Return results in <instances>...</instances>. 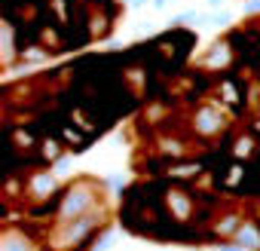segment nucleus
<instances>
[{
    "label": "nucleus",
    "instance_id": "nucleus-1",
    "mask_svg": "<svg viewBox=\"0 0 260 251\" xmlns=\"http://www.w3.org/2000/svg\"><path fill=\"white\" fill-rule=\"evenodd\" d=\"M95 208H98V190H95V184H92V181H77V184L68 190V196L61 199L58 224H68V221H74V217H83V214H89V211H95Z\"/></svg>",
    "mask_w": 260,
    "mask_h": 251
},
{
    "label": "nucleus",
    "instance_id": "nucleus-2",
    "mask_svg": "<svg viewBox=\"0 0 260 251\" xmlns=\"http://www.w3.org/2000/svg\"><path fill=\"white\" fill-rule=\"evenodd\" d=\"M98 221H101V211L95 208V211H89V214H83V217H74V221H68V224H58L55 245H74V242H80L86 233H92V230L98 227Z\"/></svg>",
    "mask_w": 260,
    "mask_h": 251
},
{
    "label": "nucleus",
    "instance_id": "nucleus-3",
    "mask_svg": "<svg viewBox=\"0 0 260 251\" xmlns=\"http://www.w3.org/2000/svg\"><path fill=\"white\" fill-rule=\"evenodd\" d=\"M193 125H196V132H199L202 138H214V135H220V132L226 129V116L220 113V107L205 104V107H199V110H196Z\"/></svg>",
    "mask_w": 260,
    "mask_h": 251
},
{
    "label": "nucleus",
    "instance_id": "nucleus-4",
    "mask_svg": "<svg viewBox=\"0 0 260 251\" xmlns=\"http://www.w3.org/2000/svg\"><path fill=\"white\" fill-rule=\"evenodd\" d=\"M0 251H40L34 245L31 236H25L22 230H4V236H0Z\"/></svg>",
    "mask_w": 260,
    "mask_h": 251
},
{
    "label": "nucleus",
    "instance_id": "nucleus-5",
    "mask_svg": "<svg viewBox=\"0 0 260 251\" xmlns=\"http://www.w3.org/2000/svg\"><path fill=\"white\" fill-rule=\"evenodd\" d=\"M233 242H236V245H242V248H248V251H260V230H257L251 221H245V224L236 230Z\"/></svg>",
    "mask_w": 260,
    "mask_h": 251
},
{
    "label": "nucleus",
    "instance_id": "nucleus-6",
    "mask_svg": "<svg viewBox=\"0 0 260 251\" xmlns=\"http://www.w3.org/2000/svg\"><path fill=\"white\" fill-rule=\"evenodd\" d=\"M166 199H169V208H172V214H175L178 221H187V217H190V208H193V205H190V196H187V193L172 190Z\"/></svg>",
    "mask_w": 260,
    "mask_h": 251
},
{
    "label": "nucleus",
    "instance_id": "nucleus-7",
    "mask_svg": "<svg viewBox=\"0 0 260 251\" xmlns=\"http://www.w3.org/2000/svg\"><path fill=\"white\" fill-rule=\"evenodd\" d=\"M0 52H4V65L16 61V43H13V25L0 22Z\"/></svg>",
    "mask_w": 260,
    "mask_h": 251
},
{
    "label": "nucleus",
    "instance_id": "nucleus-8",
    "mask_svg": "<svg viewBox=\"0 0 260 251\" xmlns=\"http://www.w3.org/2000/svg\"><path fill=\"white\" fill-rule=\"evenodd\" d=\"M55 190V178H49V175H37L34 181H31V193L40 199V196H46V193H52Z\"/></svg>",
    "mask_w": 260,
    "mask_h": 251
},
{
    "label": "nucleus",
    "instance_id": "nucleus-9",
    "mask_svg": "<svg viewBox=\"0 0 260 251\" xmlns=\"http://www.w3.org/2000/svg\"><path fill=\"white\" fill-rule=\"evenodd\" d=\"M242 224H245V217H239V214H226V217H223L214 230H217L220 236H236V230H239Z\"/></svg>",
    "mask_w": 260,
    "mask_h": 251
},
{
    "label": "nucleus",
    "instance_id": "nucleus-10",
    "mask_svg": "<svg viewBox=\"0 0 260 251\" xmlns=\"http://www.w3.org/2000/svg\"><path fill=\"white\" fill-rule=\"evenodd\" d=\"M251 153H254V141H251V138H239V141H236V156H239V160H242V156L248 160Z\"/></svg>",
    "mask_w": 260,
    "mask_h": 251
},
{
    "label": "nucleus",
    "instance_id": "nucleus-11",
    "mask_svg": "<svg viewBox=\"0 0 260 251\" xmlns=\"http://www.w3.org/2000/svg\"><path fill=\"white\" fill-rule=\"evenodd\" d=\"M159 147H162V153H172V156H181L184 153V144L181 141H159Z\"/></svg>",
    "mask_w": 260,
    "mask_h": 251
},
{
    "label": "nucleus",
    "instance_id": "nucleus-12",
    "mask_svg": "<svg viewBox=\"0 0 260 251\" xmlns=\"http://www.w3.org/2000/svg\"><path fill=\"white\" fill-rule=\"evenodd\" d=\"M25 58H28V61H43V58H46V52H43L40 46H31V49L25 52Z\"/></svg>",
    "mask_w": 260,
    "mask_h": 251
},
{
    "label": "nucleus",
    "instance_id": "nucleus-13",
    "mask_svg": "<svg viewBox=\"0 0 260 251\" xmlns=\"http://www.w3.org/2000/svg\"><path fill=\"white\" fill-rule=\"evenodd\" d=\"M43 153H46V156H55V153H58V147H55L52 141H46V144H43Z\"/></svg>",
    "mask_w": 260,
    "mask_h": 251
},
{
    "label": "nucleus",
    "instance_id": "nucleus-14",
    "mask_svg": "<svg viewBox=\"0 0 260 251\" xmlns=\"http://www.w3.org/2000/svg\"><path fill=\"white\" fill-rule=\"evenodd\" d=\"M217 251H248V248H242V245H236V242H233V245H220Z\"/></svg>",
    "mask_w": 260,
    "mask_h": 251
},
{
    "label": "nucleus",
    "instance_id": "nucleus-15",
    "mask_svg": "<svg viewBox=\"0 0 260 251\" xmlns=\"http://www.w3.org/2000/svg\"><path fill=\"white\" fill-rule=\"evenodd\" d=\"M236 181H239V169H233V172H230V178H226V184H236Z\"/></svg>",
    "mask_w": 260,
    "mask_h": 251
},
{
    "label": "nucleus",
    "instance_id": "nucleus-16",
    "mask_svg": "<svg viewBox=\"0 0 260 251\" xmlns=\"http://www.w3.org/2000/svg\"><path fill=\"white\" fill-rule=\"evenodd\" d=\"M208 4H211V7H220V4H223V0H208Z\"/></svg>",
    "mask_w": 260,
    "mask_h": 251
}]
</instances>
